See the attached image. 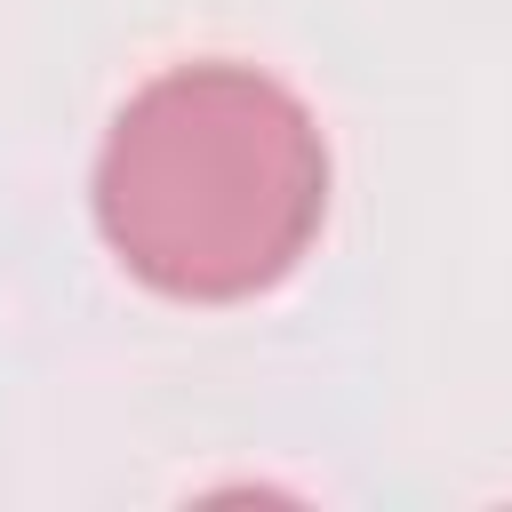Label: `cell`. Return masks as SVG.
<instances>
[{"mask_svg":"<svg viewBox=\"0 0 512 512\" xmlns=\"http://www.w3.org/2000/svg\"><path fill=\"white\" fill-rule=\"evenodd\" d=\"M320 216L328 136L312 104L256 64H168L104 128L96 232L152 296L248 304L304 264Z\"/></svg>","mask_w":512,"mask_h":512,"instance_id":"obj_1","label":"cell"}]
</instances>
